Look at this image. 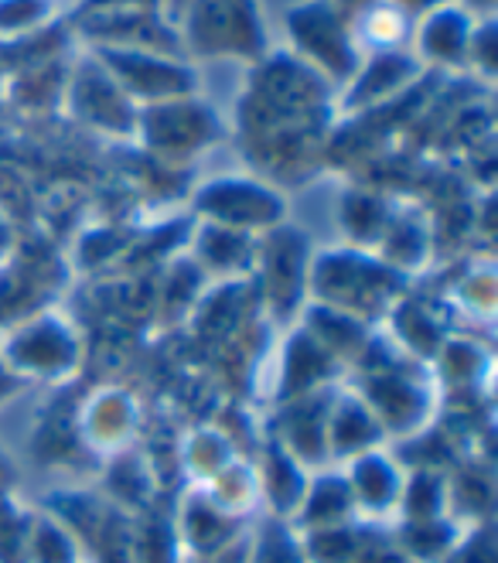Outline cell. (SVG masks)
Masks as SVG:
<instances>
[{"label":"cell","instance_id":"cell-1","mask_svg":"<svg viewBox=\"0 0 498 563\" xmlns=\"http://www.w3.org/2000/svg\"><path fill=\"white\" fill-rule=\"evenodd\" d=\"M195 48L209 55H256L263 45V27L256 0H195Z\"/></svg>","mask_w":498,"mask_h":563},{"label":"cell","instance_id":"cell-2","mask_svg":"<svg viewBox=\"0 0 498 563\" xmlns=\"http://www.w3.org/2000/svg\"><path fill=\"white\" fill-rule=\"evenodd\" d=\"M290 35L305 55H311L321 69H339L342 76H352L355 55H352V38L345 35V24L339 21V11L328 4H305L290 11Z\"/></svg>","mask_w":498,"mask_h":563},{"label":"cell","instance_id":"cell-3","mask_svg":"<svg viewBox=\"0 0 498 563\" xmlns=\"http://www.w3.org/2000/svg\"><path fill=\"white\" fill-rule=\"evenodd\" d=\"M48 8L52 0H0V31L4 35H18V31L38 27Z\"/></svg>","mask_w":498,"mask_h":563}]
</instances>
